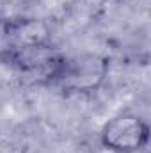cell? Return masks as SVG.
I'll list each match as a JSON object with an SVG mask.
<instances>
[{
	"label": "cell",
	"instance_id": "cell-4",
	"mask_svg": "<svg viewBox=\"0 0 151 153\" xmlns=\"http://www.w3.org/2000/svg\"><path fill=\"white\" fill-rule=\"evenodd\" d=\"M29 18L0 16V64H7L21 41V30Z\"/></svg>",
	"mask_w": 151,
	"mask_h": 153
},
{
	"label": "cell",
	"instance_id": "cell-2",
	"mask_svg": "<svg viewBox=\"0 0 151 153\" xmlns=\"http://www.w3.org/2000/svg\"><path fill=\"white\" fill-rule=\"evenodd\" d=\"M62 59L64 53L48 38H44L21 41L7 64L13 66L20 75L27 76L30 82L50 87Z\"/></svg>",
	"mask_w": 151,
	"mask_h": 153
},
{
	"label": "cell",
	"instance_id": "cell-3",
	"mask_svg": "<svg viewBox=\"0 0 151 153\" xmlns=\"http://www.w3.org/2000/svg\"><path fill=\"white\" fill-rule=\"evenodd\" d=\"M100 143L112 153H139L150 143V125L133 112H119L101 126Z\"/></svg>",
	"mask_w": 151,
	"mask_h": 153
},
{
	"label": "cell",
	"instance_id": "cell-1",
	"mask_svg": "<svg viewBox=\"0 0 151 153\" xmlns=\"http://www.w3.org/2000/svg\"><path fill=\"white\" fill-rule=\"evenodd\" d=\"M109 59L100 53L64 55L50 87L66 94H91L96 93L109 75Z\"/></svg>",
	"mask_w": 151,
	"mask_h": 153
}]
</instances>
